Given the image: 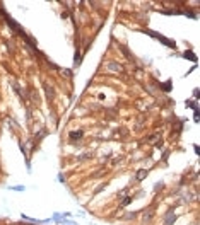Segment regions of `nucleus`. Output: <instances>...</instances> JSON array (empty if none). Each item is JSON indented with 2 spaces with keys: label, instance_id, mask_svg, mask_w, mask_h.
I'll return each mask as SVG.
<instances>
[{
  "label": "nucleus",
  "instance_id": "1",
  "mask_svg": "<svg viewBox=\"0 0 200 225\" xmlns=\"http://www.w3.org/2000/svg\"><path fill=\"white\" fill-rule=\"evenodd\" d=\"M147 176V171H144V169H140L139 172H137V181H142V179H144Z\"/></svg>",
  "mask_w": 200,
  "mask_h": 225
},
{
  "label": "nucleus",
  "instance_id": "2",
  "mask_svg": "<svg viewBox=\"0 0 200 225\" xmlns=\"http://www.w3.org/2000/svg\"><path fill=\"white\" fill-rule=\"evenodd\" d=\"M79 136H82V131H79V133H70V138H79Z\"/></svg>",
  "mask_w": 200,
  "mask_h": 225
},
{
  "label": "nucleus",
  "instance_id": "3",
  "mask_svg": "<svg viewBox=\"0 0 200 225\" xmlns=\"http://www.w3.org/2000/svg\"><path fill=\"white\" fill-rule=\"evenodd\" d=\"M130 201H132V198H130V196H127V198L123 200V206H125V205H128V203H130Z\"/></svg>",
  "mask_w": 200,
  "mask_h": 225
}]
</instances>
